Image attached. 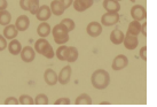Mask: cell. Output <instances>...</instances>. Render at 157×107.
Instances as JSON below:
<instances>
[{
    "mask_svg": "<svg viewBox=\"0 0 157 107\" xmlns=\"http://www.w3.org/2000/svg\"><path fill=\"white\" fill-rule=\"evenodd\" d=\"M91 83L96 90H105L110 84V75L105 69H96L91 76Z\"/></svg>",
    "mask_w": 157,
    "mask_h": 107,
    "instance_id": "1",
    "label": "cell"
},
{
    "mask_svg": "<svg viewBox=\"0 0 157 107\" xmlns=\"http://www.w3.org/2000/svg\"><path fill=\"white\" fill-rule=\"evenodd\" d=\"M35 51L36 53L43 55L47 59H53L54 55H55V52L53 50L52 45L48 43L47 39L45 38H40V39H37L35 43Z\"/></svg>",
    "mask_w": 157,
    "mask_h": 107,
    "instance_id": "2",
    "label": "cell"
},
{
    "mask_svg": "<svg viewBox=\"0 0 157 107\" xmlns=\"http://www.w3.org/2000/svg\"><path fill=\"white\" fill-rule=\"evenodd\" d=\"M52 35L53 38H54V42L59 45L66 44L68 43L70 39L69 37V31L67 30V28L62 24V23H59L55 27L52 29Z\"/></svg>",
    "mask_w": 157,
    "mask_h": 107,
    "instance_id": "3",
    "label": "cell"
},
{
    "mask_svg": "<svg viewBox=\"0 0 157 107\" xmlns=\"http://www.w3.org/2000/svg\"><path fill=\"white\" fill-rule=\"evenodd\" d=\"M121 20V15L119 12H105L102 16H101V24L102 27H111L117 24Z\"/></svg>",
    "mask_w": 157,
    "mask_h": 107,
    "instance_id": "4",
    "label": "cell"
},
{
    "mask_svg": "<svg viewBox=\"0 0 157 107\" xmlns=\"http://www.w3.org/2000/svg\"><path fill=\"white\" fill-rule=\"evenodd\" d=\"M131 18L135 21H144L147 18V10L142 5H134L131 8Z\"/></svg>",
    "mask_w": 157,
    "mask_h": 107,
    "instance_id": "5",
    "label": "cell"
},
{
    "mask_svg": "<svg viewBox=\"0 0 157 107\" xmlns=\"http://www.w3.org/2000/svg\"><path fill=\"white\" fill-rule=\"evenodd\" d=\"M20 7L23 10L30 12L31 14L35 15L39 7V0H20Z\"/></svg>",
    "mask_w": 157,
    "mask_h": 107,
    "instance_id": "6",
    "label": "cell"
},
{
    "mask_svg": "<svg viewBox=\"0 0 157 107\" xmlns=\"http://www.w3.org/2000/svg\"><path fill=\"white\" fill-rule=\"evenodd\" d=\"M128 65V59H127L126 55L124 54H118L116 58L113 60V63H111V68L113 70H123L124 68L127 67Z\"/></svg>",
    "mask_w": 157,
    "mask_h": 107,
    "instance_id": "7",
    "label": "cell"
},
{
    "mask_svg": "<svg viewBox=\"0 0 157 107\" xmlns=\"http://www.w3.org/2000/svg\"><path fill=\"white\" fill-rule=\"evenodd\" d=\"M35 15L38 21L44 22V21H48L49 20V18L52 16V12H51V8H49L48 5H41V6L38 7Z\"/></svg>",
    "mask_w": 157,
    "mask_h": 107,
    "instance_id": "8",
    "label": "cell"
},
{
    "mask_svg": "<svg viewBox=\"0 0 157 107\" xmlns=\"http://www.w3.org/2000/svg\"><path fill=\"white\" fill-rule=\"evenodd\" d=\"M86 32L90 37L96 38L102 34V24L100 22H96V21L90 22L86 27Z\"/></svg>",
    "mask_w": 157,
    "mask_h": 107,
    "instance_id": "9",
    "label": "cell"
},
{
    "mask_svg": "<svg viewBox=\"0 0 157 107\" xmlns=\"http://www.w3.org/2000/svg\"><path fill=\"white\" fill-rule=\"evenodd\" d=\"M71 74H72V69L70 66L63 67L57 75V82L61 85H67L71 80Z\"/></svg>",
    "mask_w": 157,
    "mask_h": 107,
    "instance_id": "10",
    "label": "cell"
},
{
    "mask_svg": "<svg viewBox=\"0 0 157 107\" xmlns=\"http://www.w3.org/2000/svg\"><path fill=\"white\" fill-rule=\"evenodd\" d=\"M20 54H21V60L25 63L32 62L36 58V51H35V49H32L31 46L22 47Z\"/></svg>",
    "mask_w": 157,
    "mask_h": 107,
    "instance_id": "11",
    "label": "cell"
},
{
    "mask_svg": "<svg viewBox=\"0 0 157 107\" xmlns=\"http://www.w3.org/2000/svg\"><path fill=\"white\" fill-rule=\"evenodd\" d=\"M123 44H124V46H125V49H126V50L133 51V50L136 49V47H138V45H139V39H138V36L126 34V35L124 36Z\"/></svg>",
    "mask_w": 157,
    "mask_h": 107,
    "instance_id": "12",
    "label": "cell"
},
{
    "mask_svg": "<svg viewBox=\"0 0 157 107\" xmlns=\"http://www.w3.org/2000/svg\"><path fill=\"white\" fill-rule=\"evenodd\" d=\"M93 4H94V0H74L72 6L76 12L82 13V12H85L88 8H91Z\"/></svg>",
    "mask_w": 157,
    "mask_h": 107,
    "instance_id": "13",
    "label": "cell"
},
{
    "mask_svg": "<svg viewBox=\"0 0 157 107\" xmlns=\"http://www.w3.org/2000/svg\"><path fill=\"white\" fill-rule=\"evenodd\" d=\"M44 81L45 83L49 86H53V85H56L57 83V74L56 71L52 69V68H47L44 73Z\"/></svg>",
    "mask_w": 157,
    "mask_h": 107,
    "instance_id": "14",
    "label": "cell"
},
{
    "mask_svg": "<svg viewBox=\"0 0 157 107\" xmlns=\"http://www.w3.org/2000/svg\"><path fill=\"white\" fill-rule=\"evenodd\" d=\"M15 27L18 31H25L30 27V20L26 15H20L15 21Z\"/></svg>",
    "mask_w": 157,
    "mask_h": 107,
    "instance_id": "15",
    "label": "cell"
},
{
    "mask_svg": "<svg viewBox=\"0 0 157 107\" xmlns=\"http://www.w3.org/2000/svg\"><path fill=\"white\" fill-rule=\"evenodd\" d=\"M17 35H18V30L16 29L15 24H10L9 23L7 26H5V29L4 31H2V36L7 40H12L14 38H16Z\"/></svg>",
    "mask_w": 157,
    "mask_h": 107,
    "instance_id": "16",
    "label": "cell"
},
{
    "mask_svg": "<svg viewBox=\"0 0 157 107\" xmlns=\"http://www.w3.org/2000/svg\"><path fill=\"white\" fill-rule=\"evenodd\" d=\"M102 7L105 12H119L121 10V4L117 0H103Z\"/></svg>",
    "mask_w": 157,
    "mask_h": 107,
    "instance_id": "17",
    "label": "cell"
},
{
    "mask_svg": "<svg viewBox=\"0 0 157 107\" xmlns=\"http://www.w3.org/2000/svg\"><path fill=\"white\" fill-rule=\"evenodd\" d=\"M124 32L121 30V29H115L110 32V42L113 43V45H121L123 44V39H124Z\"/></svg>",
    "mask_w": 157,
    "mask_h": 107,
    "instance_id": "18",
    "label": "cell"
},
{
    "mask_svg": "<svg viewBox=\"0 0 157 107\" xmlns=\"http://www.w3.org/2000/svg\"><path fill=\"white\" fill-rule=\"evenodd\" d=\"M51 31H52V28L49 26V23H47L46 21L39 23V26L37 27V34H38V36H39L40 38H46V37H48Z\"/></svg>",
    "mask_w": 157,
    "mask_h": 107,
    "instance_id": "19",
    "label": "cell"
},
{
    "mask_svg": "<svg viewBox=\"0 0 157 107\" xmlns=\"http://www.w3.org/2000/svg\"><path fill=\"white\" fill-rule=\"evenodd\" d=\"M7 47H8L9 53L12 54V55H18L20 52H21V50H22V45L20 43V40L14 38V39H12L7 44Z\"/></svg>",
    "mask_w": 157,
    "mask_h": 107,
    "instance_id": "20",
    "label": "cell"
},
{
    "mask_svg": "<svg viewBox=\"0 0 157 107\" xmlns=\"http://www.w3.org/2000/svg\"><path fill=\"white\" fill-rule=\"evenodd\" d=\"M79 52L78 49H76L75 46H68L67 50V55H66V61H68L69 63L76 62L78 60Z\"/></svg>",
    "mask_w": 157,
    "mask_h": 107,
    "instance_id": "21",
    "label": "cell"
},
{
    "mask_svg": "<svg viewBox=\"0 0 157 107\" xmlns=\"http://www.w3.org/2000/svg\"><path fill=\"white\" fill-rule=\"evenodd\" d=\"M49 8H51V12L52 14L56 15V16H61L62 14L64 13V7L62 6L61 1L60 0H53L51 5H49Z\"/></svg>",
    "mask_w": 157,
    "mask_h": 107,
    "instance_id": "22",
    "label": "cell"
},
{
    "mask_svg": "<svg viewBox=\"0 0 157 107\" xmlns=\"http://www.w3.org/2000/svg\"><path fill=\"white\" fill-rule=\"evenodd\" d=\"M140 32H141V23H140L139 21H135V20L131 21L130 24H128V27H127L126 34L138 36V35H140Z\"/></svg>",
    "mask_w": 157,
    "mask_h": 107,
    "instance_id": "23",
    "label": "cell"
},
{
    "mask_svg": "<svg viewBox=\"0 0 157 107\" xmlns=\"http://www.w3.org/2000/svg\"><path fill=\"white\" fill-rule=\"evenodd\" d=\"M12 21V14L7 9L0 10V26H7Z\"/></svg>",
    "mask_w": 157,
    "mask_h": 107,
    "instance_id": "24",
    "label": "cell"
},
{
    "mask_svg": "<svg viewBox=\"0 0 157 107\" xmlns=\"http://www.w3.org/2000/svg\"><path fill=\"white\" fill-rule=\"evenodd\" d=\"M76 105H92V98L87 93H82L75 100Z\"/></svg>",
    "mask_w": 157,
    "mask_h": 107,
    "instance_id": "25",
    "label": "cell"
},
{
    "mask_svg": "<svg viewBox=\"0 0 157 107\" xmlns=\"http://www.w3.org/2000/svg\"><path fill=\"white\" fill-rule=\"evenodd\" d=\"M67 50H68V46H66L64 44L60 45V47L55 51V55L59 60L61 61H66V55H67Z\"/></svg>",
    "mask_w": 157,
    "mask_h": 107,
    "instance_id": "26",
    "label": "cell"
},
{
    "mask_svg": "<svg viewBox=\"0 0 157 107\" xmlns=\"http://www.w3.org/2000/svg\"><path fill=\"white\" fill-rule=\"evenodd\" d=\"M33 101H35V105H48L49 99L45 93H39L33 99Z\"/></svg>",
    "mask_w": 157,
    "mask_h": 107,
    "instance_id": "27",
    "label": "cell"
},
{
    "mask_svg": "<svg viewBox=\"0 0 157 107\" xmlns=\"http://www.w3.org/2000/svg\"><path fill=\"white\" fill-rule=\"evenodd\" d=\"M18 103L21 105H35L33 98L29 96V94H22L20 98H18Z\"/></svg>",
    "mask_w": 157,
    "mask_h": 107,
    "instance_id": "28",
    "label": "cell"
},
{
    "mask_svg": "<svg viewBox=\"0 0 157 107\" xmlns=\"http://www.w3.org/2000/svg\"><path fill=\"white\" fill-rule=\"evenodd\" d=\"M60 23H62V24L67 28V30H68L69 32L72 31L75 28H76V23H75V21L74 20H71V18H63Z\"/></svg>",
    "mask_w": 157,
    "mask_h": 107,
    "instance_id": "29",
    "label": "cell"
},
{
    "mask_svg": "<svg viewBox=\"0 0 157 107\" xmlns=\"http://www.w3.org/2000/svg\"><path fill=\"white\" fill-rule=\"evenodd\" d=\"M70 99L67 98V97H62V98H59L54 101V105H70Z\"/></svg>",
    "mask_w": 157,
    "mask_h": 107,
    "instance_id": "30",
    "label": "cell"
},
{
    "mask_svg": "<svg viewBox=\"0 0 157 107\" xmlns=\"http://www.w3.org/2000/svg\"><path fill=\"white\" fill-rule=\"evenodd\" d=\"M4 104L5 105H20L18 99L16 97H8V98H6Z\"/></svg>",
    "mask_w": 157,
    "mask_h": 107,
    "instance_id": "31",
    "label": "cell"
},
{
    "mask_svg": "<svg viewBox=\"0 0 157 107\" xmlns=\"http://www.w3.org/2000/svg\"><path fill=\"white\" fill-rule=\"evenodd\" d=\"M7 44H8V43H7V39H6L2 35H0V52L7 49Z\"/></svg>",
    "mask_w": 157,
    "mask_h": 107,
    "instance_id": "32",
    "label": "cell"
},
{
    "mask_svg": "<svg viewBox=\"0 0 157 107\" xmlns=\"http://www.w3.org/2000/svg\"><path fill=\"white\" fill-rule=\"evenodd\" d=\"M139 55L144 61H147V46H142V47L140 49Z\"/></svg>",
    "mask_w": 157,
    "mask_h": 107,
    "instance_id": "33",
    "label": "cell"
},
{
    "mask_svg": "<svg viewBox=\"0 0 157 107\" xmlns=\"http://www.w3.org/2000/svg\"><path fill=\"white\" fill-rule=\"evenodd\" d=\"M61 1L62 6L64 7V9H68L70 6H72V2H74V0H60Z\"/></svg>",
    "mask_w": 157,
    "mask_h": 107,
    "instance_id": "34",
    "label": "cell"
},
{
    "mask_svg": "<svg viewBox=\"0 0 157 107\" xmlns=\"http://www.w3.org/2000/svg\"><path fill=\"white\" fill-rule=\"evenodd\" d=\"M141 34L147 37V22H144L141 24Z\"/></svg>",
    "mask_w": 157,
    "mask_h": 107,
    "instance_id": "35",
    "label": "cell"
},
{
    "mask_svg": "<svg viewBox=\"0 0 157 107\" xmlns=\"http://www.w3.org/2000/svg\"><path fill=\"white\" fill-rule=\"evenodd\" d=\"M7 6H8V2H7V0H0V10L7 9Z\"/></svg>",
    "mask_w": 157,
    "mask_h": 107,
    "instance_id": "36",
    "label": "cell"
},
{
    "mask_svg": "<svg viewBox=\"0 0 157 107\" xmlns=\"http://www.w3.org/2000/svg\"><path fill=\"white\" fill-rule=\"evenodd\" d=\"M101 105H110V103H107V101H102V103H100Z\"/></svg>",
    "mask_w": 157,
    "mask_h": 107,
    "instance_id": "37",
    "label": "cell"
},
{
    "mask_svg": "<svg viewBox=\"0 0 157 107\" xmlns=\"http://www.w3.org/2000/svg\"><path fill=\"white\" fill-rule=\"evenodd\" d=\"M130 1H131V2H135V0H130Z\"/></svg>",
    "mask_w": 157,
    "mask_h": 107,
    "instance_id": "38",
    "label": "cell"
},
{
    "mask_svg": "<svg viewBox=\"0 0 157 107\" xmlns=\"http://www.w3.org/2000/svg\"><path fill=\"white\" fill-rule=\"evenodd\" d=\"M117 1H119V2H121V1H122V0H117Z\"/></svg>",
    "mask_w": 157,
    "mask_h": 107,
    "instance_id": "39",
    "label": "cell"
}]
</instances>
